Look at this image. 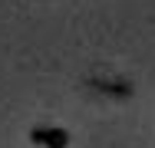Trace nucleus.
Listing matches in <instances>:
<instances>
[{"label":"nucleus","instance_id":"obj_1","mask_svg":"<svg viewBox=\"0 0 155 148\" xmlns=\"http://www.w3.org/2000/svg\"><path fill=\"white\" fill-rule=\"evenodd\" d=\"M30 138L36 145H43V148H66L69 145V135L63 128H33Z\"/></svg>","mask_w":155,"mask_h":148}]
</instances>
